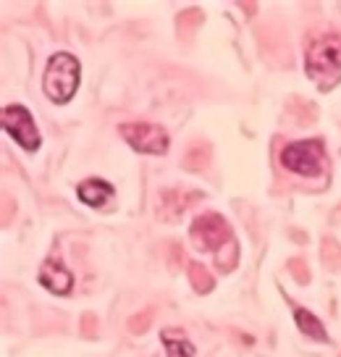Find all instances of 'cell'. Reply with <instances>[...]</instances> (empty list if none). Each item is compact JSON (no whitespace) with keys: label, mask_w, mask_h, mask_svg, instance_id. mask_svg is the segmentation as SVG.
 <instances>
[{"label":"cell","mask_w":341,"mask_h":357,"mask_svg":"<svg viewBox=\"0 0 341 357\" xmlns=\"http://www.w3.org/2000/svg\"><path fill=\"white\" fill-rule=\"evenodd\" d=\"M294 321H297L299 331L305 336H310V339H315V342H326V339H328V331L323 328V324H320L310 310L297 307V310H294Z\"/></svg>","instance_id":"30bf717a"},{"label":"cell","mask_w":341,"mask_h":357,"mask_svg":"<svg viewBox=\"0 0 341 357\" xmlns=\"http://www.w3.org/2000/svg\"><path fill=\"white\" fill-rule=\"evenodd\" d=\"M323 158H326V150L320 139H299L284 147L281 163L297 176H318L323 171Z\"/></svg>","instance_id":"3957f363"},{"label":"cell","mask_w":341,"mask_h":357,"mask_svg":"<svg viewBox=\"0 0 341 357\" xmlns=\"http://www.w3.org/2000/svg\"><path fill=\"white\" fill-rule=\"evenodd\" d=\"M77 197L89 208H105L113 200V187L103 178H84L77 187Z\"/></svg>","instance_id":"ba28073f"},{"label":"cell","mask_w":341,"mask_h":357,"mask_svg":"<svg viewBox=\"0 0 341 357\" xmlns=\"http://www.w3.org/2000/svg\"><path fill=\"white\" fill-rule=\"evenodd\" d=\"M82 79V66L71 53H55L47 61V68L43 74L45 98L53 100L55 105H66L79 89Z\"/></svg>","instance_id":"7a4b0ae2"},{"label":"cell","mask_w":341,"mask_h":357,"mask_svg":"<svg viewBox=\"0 0 341 357\" xmlns=\"http://www.w3.org/2000/svg\"><path fill=\"white\" fill-rule=\"evenodd\" d=\"M119 132L129 142V147L142 153V155H163V153H168V145H171L168 132L158 123H121Z\"/></svg>","instance_id":"5b68a950"},{"label":"cell","mask_w":341,"mask_h":357,"mask_svg":"<svg viewBox=\"0 0 341 357\" xmlns=\"http://www.w3.org/2000/svg\"><path fill=\"white\" fill-rule=\"evenodd\" d=\"M37 279L43 284L47 291H53L58 297H66L71 294L74 289V276H71V271H68L61 260H45L43 266H40V273H37Z\"/></svg>","instance_id":"8992f818"},{"label":"cell","mask_w":341,"mask_h":357,"mask_svg":"<svg viewBox=\"0 0 341 357\" xmlns=\"http://www.w3.org/2000/svg\"><path fill=\"white\" fill-rule=\"evenodd\" d=\"M0 123H3V132L11 137L16 145L34 153L40 147V132H37V123H34L32 113L26 111L24 105H6L0 113Z\"/></svg>","instance_id":"277c9868"},{"label":"cell","mask_w":341,"mask_h":357,"mask_svg":"<svg viewBox=\"0 0 341 357\" xmlns=\"http://www.w3.org/2000/svg\"><path fill=\"white\" fill-rule=\"evenodd\" d=\"M223 239H232V231H229V226H226L223 218H218V215H215V223H213V231H210V215L197 218L195 226H192V242H195L199 250H213V247H218Z\"/></svg>","instance_id":"52a82bcc"},{"label":"cell","mask_w":341,"mask_h":357,"mask_svg":"<svg viewBox=\"0 0 341 357\" xmlns=\"http://www.w3.org/2000/svg\"><path fill=\"white\" fill-rule=\"evenodd\" d=\"M305 71L318 84V89L328 92L341 82V34H320L305 50Z\"/></svg>","instance_id":"6da1fadb"},{"label":"cell","mask_w":341,"mask_h":357,"mask_svg":"<svg viewBox=\"0 0 341 357\" xmlns=\"http://www.w3.org/2000/svg\"><path fill=\"white\" fill-rule=\"evenodd\" d=\"M160 339H163V347L168 357H195V344L187 339V334L181 328H163L160 331Z\"/></svg>","instance_id":"9c48e42d"}]
</instances>
